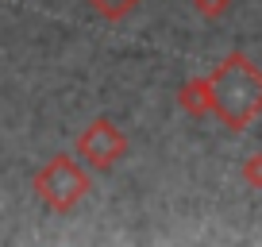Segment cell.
Wrapping results in <instances>:
<instances>
[{"label":"cell","instance_id":"3957f363","mask_svg":"<svg viewBox=\"0 0 262 247\" xmlns=\"http://www.w3.org/2000/svg\"><path fill=\"white\" fill-rule=\"evenodd\" d=\"M127 151H131L127 135H123L120 128H116V120H108V116L89 120V128L77 135V158H81L93 174L116 170V166L127 158Z\"/></svg>","mask_w":262,"mask_h":247},{"label":"cell","instance_id":"5b68a950","mask_svg":"<svg viewBox=\"0 0 262 247\" xmlns=\"http://www.w3.org/2000/svg\"><path fill=\"white\" fill-rule=\"evenodd\" d=\"M85 4H89V12L100 16L104 24H120V19H127L131 12L139 8L143 0H85Z\"/></svg>","mask_w":262,"mask_h":247},{"label":"cell","instance_id":"7a4b0ae2","mask_svg":"<svg viewBox=\"0 0 262 247\" xmlns=\"http://www.w3.org/2000/svg\"><path fill=\"white\" fill-rule=\"evenodd\" d=\"M31 186H35V197H39L50 213L66 216V213H74V209L89 197V190H93V170L81 162V158L54 155V158H47V162L35 170Z\"/></svg>","mask_w":262,"mask_h":247},{"label":"cell","instance_id":"52a82bcc","mask_svg":"<svg viewBox=\"0 0 262 247\" xmlns=\"http://www.w3.org/2000/svg\"><path fill=\"white\" fill-rule=\"evenodd\" d=\"M239 178H243L247 190H262V151H258V155H251V158H243Z\"/></svg>","mask_w":262,"mask_h":247},{"label":"cell","instance_id":"6da1fadb","mask_svg":"<svg viewBox=\"0 0 262 247\" xmlns=\"http://www.w3.org/2000/svg\"><path fill=\"white\" fill-rule=\"evenodd\" d=\"M208 81H212V116L228 132H247L262 116V66L247 50L224 54Z\"/></svg>","mask_w":262,"mask_h":247},{"label":"cell","instance_id":"277c9868","mask_svg":"<svg viewBox=\"0 0 262 247\" xmlns=\"http://www.w3.org/2000/svg\"><path fill=\"white\" fill-rule=\"evenodd\" d=\"M178 105H181V112H189V116H212V81L208 77H189V81H181L178 85Z\"/></svg>","mask_w":262,"mask_h":247},{"label":"cell","instance_id":"8992f818","mask_svg":"<svg viewBox=\"0 0 262 247\" xmlns=\"http://www.w3.org/2000/svg\"><path fill=\"white\" fill-rule=\"evenodd\" d=\"M189 4H193V12L201 19H208V24H212V19H224L228 8H231V0H189Z\"/></svg>","mask_w":262,"mask_h":247}]
</instances>
